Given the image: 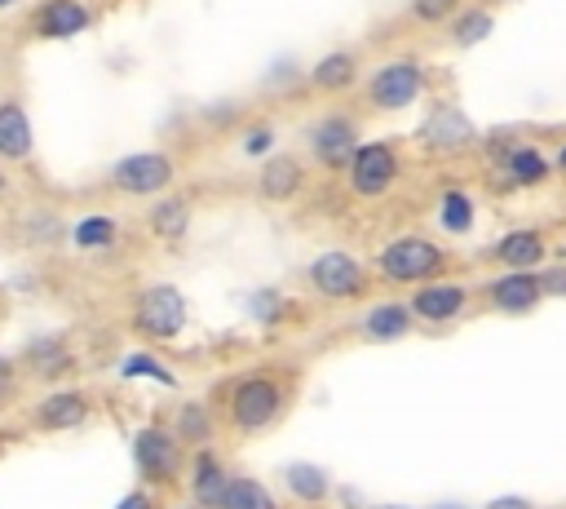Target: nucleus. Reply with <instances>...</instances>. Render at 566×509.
I'll return each instance as SVG.
<instances>
[{
    "mask_svg": "<svg viewBox=\"0 0 566 509\" xmlns=\"http://www.w3.org/2000/svg\"><path fill=\"white\" fill-rule=\"evenodd\" d=\"M287 487H292L296 500H323L332 482L318 465H287Z\"/></svg>",
    "mask_w": 566,
    "mask_h": 509,
    "instance_id": "nucleus-27",
    "label": "nucleus"
},
{
    "mask_svg": "<svg viewBox=\"0 0 566 509\" xmlns=\"http://www.w3.org/2000/svg\"><path fill=\"white\" fill-rule=\"evenodd\" d=\"M13 4H18V0H0V9H13Z\"/></svg>",
    "mask_w": 566,
    "mask_h": 509,
    "instance_id": "nucleus-37",
    "label": "nucleus"
},
{
    "mask_svg": "<svg viewBox=\"0 0 566 509\" xmlns=\"http://www.w3.org/2000/svg\"><path fill=\"white\" fill-rule=\"evenodd\" d=\"M226 482H230V474L208 451H199V460H195V500H199V509H221Z\"/></svg>",
    "mask_w": 566,
    "mask_h": 509,
    "instance_id": "nucleus-22",
    "label": "nucleus"
},
{
    "mask_svg": "<svg viewBox=\"0 0 566 509\" xmlns=\"http://www.w3.org/2000/svg\"><path fill=\"white\" fill-rule=\"evenodd\" d=\"M230 416H234V425L239 429H265L274 416H279V389H274V381H265V376H243L239 385H234V394H230Z\"/></svg>",
    "mask_w": 566,
    "mask_h": 509,
    "instance_id": "nucleus-6",
    "label": "nucleus"
},
{
    "mask_svg": "<svg viewBox=\"0 0 566 509\" xmlns=\"http://www.w3.org/2000/svg\"><path fill=\"white\" fill-rule=\"evenodd\" d=\"M557 168H562V173H566V146H562V150H557Z\"/></svg>",
    "mask_w": 566,
    "mask_h": 509,
    "instance_id": "nucleus-36",
    "label": "nucleus"
},
{
    "mask_svg": "<svg viewBox=\"0 0 566 509\" xmlns=\"http://www.w3.org/2000/svg\"><path fill=\"white\" fill-rule=\"evenodd\" d=\"M181 438H190V443H203L208 438V412L203 407H181Z\"/></svg>",
    "mask_w": 566,
    "mask_h": 509,
    "instance_id": "nucleus-30",
    "label": "nucleus"
},
{
    "mask_svg": "<svg viewBox=\"0 0 566 509\" xmlns=\"http://www.w3.org/2000/svg\"><path fill=\"white\" fill-rule=\"evenodd\" d=\"M442 257L447 252L433 239H424V235H398V239H389L380 248L376 266H380V274L389 283H424L429 274L442 270Z\"/></svg>",
    "mask_w": 566,
    "mask_h": 509,
    "instance_id": "nucleus-1",
    "label": "nucleus"
},
{
    "mask_svg": "<svg viewBox=\"0 0 566 509\" xmlns=\"http://www.w3.org/2000/svg\"><path fill=\"white\" fill-rule=\"evenodd\" d=\"M9 381H13V367H9V359H4V354H0V394H4V389H9Z\"/></svg>",
    "mask_w": 566,
    "mask_h": 509,
    "instance_id": "nucleus-35",
    "label": "nucleus"
},
{
    "mask_svg": "<svg viewBox=\"0 0 566 509\" xmlns=\"http://www.w3.org/2000/svg\"><path fill=\"white\" fill-rule=\"evenodd\" d=\"M473 199L464 195V190H442V199H438V221H442V230L447 235H469V226H473Z\"/></svg>",
    "mask_w": 566,
    "mask_h": 509,
    "instance_id": "nucleus-24",
    "label": "nucleus"
},
{
    "mask_svg": "<svg viewBox=\"0 0 566 509\" xmlns=\"http://www.w3.org/2000/svg\"><path fill=\"white\" fill-rule=\"evenodd\" d=\"M345 177L358 199H380L398 181V150L389 142H358L345 159Z\"/></svg>",
    "mask_w": 566,
    "mask_h": 509,
    "instance_id": "nucleus-3",
    "label": "nucleus"
},
{
    "mask_svg": "<svg viewBox=\"0 0 566 509\" xmlns=\"http://www.w3.org/2000/svg\"><path fill=\"white\" fill-rule=\"evenodd\" d=\"M411 319H429V323H451L464 310V288L460 283H420V292L411 297Z\"/></svg>",
    "mask_w": 566,
    "mask_h": 509,
    "instance_id": "nucleus-14",
    "label": "nucleus"
},
{
    "mask_svg": "<svg viewBox=\"0 0 566 509\" xmlns=\"http://www.w3.org/2000/svg\"><path fill=\"white\" fill-rule=\"evenodd\" d=\"M115 509H155V505H150V500H146L142 491H133V496H124V500H119Z\"/></svg>",
    "mask_w": 566,
    "mask_h": 509,
    "instance_id": "nucleus-34",
    "label": "nucleus"
},
{
    "mask_svg": "<svg viewBox=\"0 0 566 509\" xmlns=\"http://www.w3.org/2000/svg\"><path fill=\"white\" fill-rule=\"evenodd\" d=\"M491 31H495V13L482 9V4L455 9V18H451V44H455V49H473V44L486 40Z\"/></svg>",
    "mask_w": 566,
    "mask_h": 509,
    "instance_id": "nucleus-21",
    "label": "nucleus"
},
{
    "mask_svg": "<svg viewBox=\"0 0 566 509\" xmlns=\"http://www.w3.org/2000/svg\"><path fill=\"white\" fill-rule=\"evenodd\" d=\"M270 146H274V124H252V128H248V137H243V155L261 159Z\"/></svg>",
    "mask_w": 566,
    "mask_h": 509,
    "instance_id": "nucleus-31",
    "label": "nucleus"
},
{
    "mask_svg": "<svg viewBox=\"0 0 566 509\" xmlns=\"http://www.w3.org/2000/svg\"><path fill=\"white\" fill-rule=\"evenodd\" d=\"M504 173L513 177V186H539L553 168H548V159L535 150V146H504Z\"/></svg>",
    "mask_w": 566,
    "mask_h": 509,
    "instance_id": "nucleus-19",
    "label": "nucleus"
},
{
    "mask_svg": "<svg viewBox=\"0 0 566 509\" xmlns=\"http://www.w3.org/2000/svg\"><path fill=\"white\" fill-rule=\"evenodd\" d=\"M539 297H544L539 274H531V270H509L491 283V305L504 310V314H526V310L539 305Z\"/></svg>",
    "mask_w": 566,
    "mask_h": 509,
    "instance_id": "nucleus-13",
    "label": "nucleus"
},
{
    "mask_svg": "<svg viewBox=\"0 0 566 509\" xmlns=\"http://www.w3.org/2000/svg\"><path fill=\"white\" fill-rule=\"evenodd\" d=\"M310 155L323 164V168H345V159L354 155L358 146V124L349 115H323L314 128H310Z\"/></svg>",
    "mask_w": 566,
    "mask_h": 509,
    "instance_id": "nucleus-9",
    "label": "nucleus"
},
{
    "mask_svg": "<svg viewBox=\"0 0 566 509\" xmlns=\"http://www.w3.org/2000/svg\"><path fill=\"white\" fill-rule=\"evenodd\" d=\"M84 416H88V398L75 394V389H57V394H49V398L35 407V420H40L44 429H71V425H80Z\"/></svg>",
    "mask_w": 566,
    "mask_h": 509,
    "instance_id": "nucleus-17",
    "label": "nucleus"
},
{
    "mask_svg": "<svg viewBox=\"0 0 566 509\" xmlns=\"http://www.w3.org/2000/svg\"><path fill=\"white\" fill-rule=\"evenodd\" d=\"M363 328L376 341H394V336H402L411 328V310L402 301H380V305H371V314L363 319Z\"/></svg>",
    "mask_w": 566,
    "mask_h": 509,
    "instance_id": "nucleus-23",
    "label": "nucleus"
},
{
    "mask_svg": "<svg viewBox=\"0 0 566 509\" xmlns=\"http://www.w3.org/2000/svg\"><path fill=\"white\" fill-rule=\"evenodd\" d=\"M376 509H402V505H376Z\"/></svg>",
    "mask_w": 566,
    "mask_h": 509,
    "instance_id": "nucleus-38",
    "label": "nucleus"
},
{
    "mask_svg": "<svg viewBox=\"0 0 566 509\" xmlns=\"http://www.w3.org/2000/svg\"><path fill=\"white\" fill-rule=\"evenodd\" d=\"M221 509H274V496L256 478H230L226 496H221Z\"/></svg>",
    "mask_w": 566,
    "mask_h": 509,
    "instance_id": "nucleus-25",
    "label": "nucleus"
},
{
    "mask_svg": "<svg viewBox=\"0 0 566 509\" xmlns=\"http://www.w3.org/2000/svg\"><path fill=\"white\" fill-rule=\"evenodd\" d=\"M133 460H137V469H142L146 478H172L181 451H177V438H172V434H164L159 425H150V429H142V434L133 438Z\"/></svg>",
    "mask_w": 566,
    "mask_h": 509,
    "instance_id": "nucleus-11",
    "label": "nucleus"
},
{
    "mask_svg": "<svg viewBox=\"0 0 566 509\" xmlns=\"http://www.w3.org/2000/svg\"><path fill=\"white\" fill-rule=\"evenodd\" d=\"M495 257L509 266V270H531L544 261V235L539 230H509L500 243H495Z\"/></svg>",
    "mask_w": 566,
    "mask_h": 509,
    "instance_id": "nucleus-18",
    "label": "nucleus"
},
{
    "mask_svg": "<svg viewBox=\"0 0 566 509\" xmlns=\"http://www.w3.org/2000/svg\"><path fill=\"white\" fill-rule=\"evenodd\" d=\"M363 283H367L363 266H358L349 252H340V248L318 252V257L310 261V288L323 292V297H336V301H340V297L363 292Z\"/></svg>",
    "mask_w": 566,
    "mask_h": 509,
    "instance_id": "nucleus-7",
    "label": "nucleus"
},
{
    "mask_svg": "<svg viewBox=\"0 0 566 509\" xmlns=\"http://www.w3.org/2000/svg\"><path fill=\"white\" fill-rule=\"evenodd\" d=\"M486 509H531V500H522V496H500V500H491Z\"/></svg>",
    "mask_w": 566,
    "mask_h": 509,
    "instance_id": "nucleus-33",
    "label": "nucleus"
},
{
    "mask_svg": "<svg viewBox=\"0 0 566 509\" xmlns=\"http://www.w3.org/2000/svg\"><path fill=\"white\" fill-rule=\"evenodd\" d=\"M133 323H137V332L150 336V341H172V336L186 328V301H181V292L168 288V283L146 288V292L137 297V305H133Z\"/></svg>",
    "mask_w": 566,
    "mask_h": 509,
    "instance_id": "nucleus-4",
    "label": "nucleus"
},
{
    "mask_svg": "<svg viewBox=\"0 0 566 509\" xmlns=\"http://www.w3.org/2000/svg\"><path fill=\"white\" fill-rule=\"evenodd\" d=\"M119 376H124V381H133V376H150V381H159V385H172V372H168L159 359H150V354H133V359H124V363H119Z\"/></svg>",
    "mask_w": 566,
    "mask_h": 509,
    "instance_id": "nucleus-28",
    "label": "nucleus"
},
{
    "mask_svg": "<svg viewBox=\"0 0 566 509\" xmlns=\"http://www.w3.org/2000/svg\"><path fill=\"white\" fill-rule=\"evenodd\" d=\"M455 9H460V0H411V18L424 22V27H442V22H451Z\"/></svg>",
    "mask_w": 566,
    "mask_h": 509,
    "instance_id": "nucleus-29",
    "label": "nucleus"
},
{
    "mask_svg": "<svg viewBox=\"0 0 566 509\" xmlns=\"http://www.w3.org/2000/svg\"><path fill=\"white\" fill-rule=\"evenodd\" d=\"M115 239H119L115 217H84V221H75V230H71V243H75V248H111Z\"/></svg>",
    "mask_w": 566,
    "mask_h": 509,
    "instance_id": "nucleus-26",
    "label": "nucleus"
},
{
    "mask_svg": "<svg viewBox=\"0 0 566 509\" xmlns=\"http://www.w3.org/2000/svg\"><path fill=\"white\" fill-rule=\"evenodd\" d=\"M150 230L159 235V239H181L186 235V226H190V199H181V195H164L159 204H150Z\"/></svg>",
    "mask_w": 566,
    "mask_h": 509,
    "instance_id": "nucleus-20",
    "label": "nucleus"
},
{
    "mask_svg": "<svg viewBox=\"0 0 566 509\" xmlns=\"http://www.w3.org/2000/svg\"><path fill=\"white\" fill-rule=\"evenodd\" d=\"M31 27L40 40H71L93 27V9L84 0H44Z\"/></svg>",
    "mask_w": 566,
    "mask_h": 509,
    "instance_id": "nucleus-10",
    "label": "nucleus"
},
{
    "mask_svg": "<svg viewBox=\"0 0 566 509\" xmlns=\"http://www.w3.org/2000/svg\"><path fill=\"white\" fill-rule=\"evenodd\" d=\"M256 190H261V199H270V204H287V199L301 190V164H296L292 155L265 159V164H261V177H256Z\"/></svg>",
    "mask_w": 566,
    "mask_h": 509,
    "instance_id": "nucleus-15",
    "label": "nucleus"
},
{
    "mask_svg": "<svg viewBox=\"0 0 566 509\" xmlns=\"http://www.w3.org/2000/svg\"><path fill=\"white\" fill-rule=\"evenodd\" d=\"M539 292H548V297H566V266H553V270H544V279H539Z\"/></svg>",
    "mask_w": 566,
    "mask_h": 509,
    "instance_id": "nucleus-32",
    "label": "nucleus"
},
{
    "mask_svg": "<svg viewBox=\"0 0 566 509\" xmlns=\"http://www.w3.org/2000/svg\"><path fill=\"white\" fill-rule=\"evenodd\" d=\"M0 190H4V173H0Z\"/></svg>",
    "mask_w": 566,
    "mask_h": 509,
    "instance_id": "nucleus-39",
    "label": "nucleus"
},
{
    "mask_svg": "<svg viewBox=\"0 0 566 509\" xmlns=\"http://www.w3.org/2000/svg\"><path fill=\"white\" fill-rule=\"evenodd\" d=\"M416 137H420L429 150L451 155V150L473 146V142H478V128H473V120H469L460 106H433L429 120L416 128Z\"/></svg>",
    "mask_w": 566,
    "mask_h": 509,
    "instance_id": "nucleus-8",
    "label": "nucleus"
},
{
    "mask_svg": "<svg viewBox=\"0 0 566 509\" xmlns=\"http://www.w3.org/2000/svg\"><path fill=\"white\" fill-rule=\"evenodd\" d=\"M31 146H35V133H31L27 106L18 97H4L0 102V159L22 164V159H31Z\"/></svg>",
    "mask_w": 566,
    "mask_h": 509,
    "instance_id": "nucleus-12",
    "label": "nucleus"
},
{
    "mask_svg": "<svg viewBox=\"0 0 566 509\" xmlns=\"http://www.w3.org/2000/svg\"><path fill=\"white\" fill-rule=\"evenodd\" d=\"M354 75H358V62H354L349 49H332V53H323V58L310 66V84H314L318 93H345V89L354 84Z\"/></svg>",
    "mask_w": 566,
    "mask_h": 509,
    "instance_id": "nucleus-16",
    "label": "nucleus"
},
{
    "mask_svg": "<svg viewBox=\"0 0 566 509\" xmlns=\"http://www.w3.org/2000/svg\"><path fill=\"white\" fill-rule=\"evenodd\" d=\"M420 93H424V66H420V58H411V53L380 62V66L371 71V80H367V102H371L376 111H407Z\"/></svg>",
    "mask_w": 566,
    "mask_h": 509,
    "instance_id": "nucleus-2",
    "label": "nucleus"
},
{
    "mask_svg": "<svg viewBox=\"0 0 566 509\" xmlns=\"http://www.w3.org/2000/svg\"><path fill=\"white\" fill-rule=\"evenodd\" d=\"M172 177L177 168H172V155L164 150H133L111 168V186L124 195H159L172 186Z\"/></svg>",
    "mask_w": 566,
    "mask_h": 509,
    "instance_id": "nucleus-5",
    "label": "nucleus"
}]
</instances>
